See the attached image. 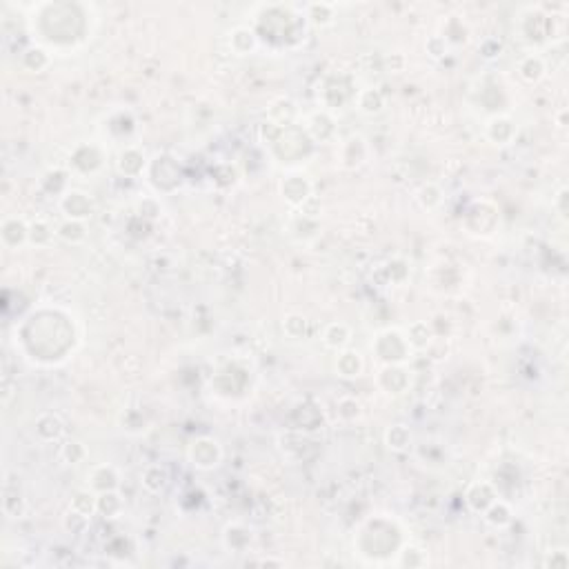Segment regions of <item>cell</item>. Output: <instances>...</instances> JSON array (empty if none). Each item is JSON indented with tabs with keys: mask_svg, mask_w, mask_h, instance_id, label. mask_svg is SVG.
<instances>
[{
	"mask_svg": "<svg viewBox=\"0 0 569 569\" xmlns=\"http://www.w3.org/2000/svg\"><path fill=\"white\" fill-rule=\"evenodd\" d=\"M140 482L149 494H161L169 485V471L163 465H149V467H145Z\"/></svg>",
	"mask_w": 569,
	"mask_h": 569,
	"instance_id": "7c38bea8",
	"label": "cell"
},
{
	"mask_svg": "<svg viewBox=\"0 0 569 569\" xmlns=\"http://www.w3.org/2000/svg\"><path fill=\"white\" fill-rule=\"evenodd\" d=\"M283 330L289 338H302L307 332V320L300 313H289V316L283 320Z\"/></svg>",
	"mask_w": 569,
	"mask_h": 569,
	"instance_id": "4dcf8cb0",
	"label": "cell"
},
{
	"mask_svg": "<svg viewBox=\"0 0 569 569\" xmlns=\"http://www.w3.org/2000/svg\"><path fill=\"white\" fill-rule=\"evenodd\" d=\"M356 103H358V109H360V112H362V114H369V116L378 114L380 109L385 107V98H383V94H380L378 89H371V87L362 89V91L358 94Z\"/></svg>",
	"mask_w": 569,
	"mask_h": 569,
	"instance_id": "603a6c76",
	"label": "cell"
},
{
	"mask_svg": "<svg viewBox=\"0 0 569 569\" xmlns=\"http://www.w3.org/2000/svg\"><path fill=\"white\" fill-rule=\"evenodd\" d=\"M380 378H390V385H383L385 394H403L407 390V371L401 367V365H387L383 371H380Z\"/></svg>",
	"mask_w": 569,
	"mask_h": 569,
	"instance_id": "e0dca14e",
	"label": "cell"
},
{
	"mask_svg": "<svg viewBox=\"0 0 569 569\" xmlns=\"http://www.w3.org/2000/svg\"><path fill=\"white\" fill-rule=\"evenodd\" d=\"M71 510L91 518L96 512H98V494H96L94 489H89V487L76 492L74 498H71Z\"/></svg>",
	"mask_w": 569,
	"mask_h": 569,
	"instance_id": "ac0fdd59",
	"label": "cell"
},
{
	"mask_svg": "<svg viewBox=\"0 0 569 569\" xmlns=\"http://www.w3.org/2000/svg\"><path fill=\"white\" fill-rule=\"evenodd\" d=\"M281 193H283V198L292 205V207H300L302 202H307L311 198V185H309L307 176L289 174L281 183Z\"/></svg>",
	"mask_w": 569,
	"mask_h": 569,
	"instance_id": "277c9868",
	"label": "cell"
},
{
	"mask_svg": "<svg viewBox=\"0 0 569 569\" xmlns=\"http://www.w3.org/2000/svg\"><path fill=\"white\" fill-rule=\"evenodd\" d=\"M63 431H65V422L60 420L58 414H52V411H47V414L38 416V420H36V434H38V438L45 443L58 441L60 436H63Z\"/></svg>",
	"mask_w": 569,
	"mask_h": 569,
	"instance_id": "30bf717a",
	"label": "cell"
},
{
	"mask_svg": "<svg viewBox=\"0 0 569 569\" xmlns=\"http://www.w3.org/2000/svg\"><path fill=\"white\" fill-rule=\"evenodd\" d=\"M22 65L29 71H43L50 67V54H47L43 47H29V50L22 54Z\"/></svg>",
	"mask_w": 569,
	"mask_h": 569,
	"instance_id": "484cf974",
	"label": "cell"
},
{
	"mask_svg": "<svg viewBox=\"0 0 569 569\" xmlns=\"http://www.w3.org/2000/svg\"><path fill=\"white\" fill-rule=\"evenodd\" d=\"M5 247H20L29 240V223H25L18 216H9L3 221V229H0Z\"/></svg>",
	"mask_w": 569,
	"mask_h": 569,
	"instance_id": "8992f818",
	"label": "cell"
},
{
	"mask_svg": "<svg viewBox=\"0 0 569 569\" xmlns=\"http://www.w3.org/2000/svg\"><path fill=\"white\" fill-rule=\"evenodd\" d=\"M443 200V191L436 187V185H422L420 191H418V202L422 205L425 209H436Z\"/></svg>",
	"mask_w": 569,
	"mask_h": 569,
	"instance_id": "f546056e",
	"label": "cell"
},
{
	"mask_svg": "<svg viewBox=\"0 0 569 569\" xmlns=\"http://www.w3.org/2000/svg\"><path fill=\"white\" fill-rule=\"evenodd\" d=\"M547 565L559 567V569H567V565H569L567 552H554V554H552V559L547 561Z\"/></svg>",
	"mask_w": 569,
	"mask_h": 569,
	"instance_id": "836d02e7",
	"label": "cell"
},
{
	"mask_svg": "<svg viewBox=\"0 0 569 569\" xmlns=\"http://www.w3.org/2000/svg\"><path fill=\"white\" fill-rule=\"evenodd\" d=\"M565 198H567V189H561L559 198H556V205H559V212H561V216H565V214H567V207H565Z\"/></svg>",
	"mask_w": 569,
	"mask_h": 569,
	"instance_id": "e575fe53",
	"label": "cell"
},
{
	"mask_svg": "<svg viewBox=\"0 0 569 569\" xmlns=\"http://www.w3.org/2000/svg\"><path fill=\"white\" fill-rule=\"evenodd\" d=\"M365 369V360L356 349H341L336 356V371L341 378H358Z\"/></svg>",
	"mask_w": 569,
	"mask_h": 569,
	"instance_id": "52a82bcc",
	"label": "cell"
},
{
	"mask_svg": "<svg viewBox=\"0 0 569 569\" xmlns=\"http://www.w3.org/2000/svg\"><path fill=\"white\" fill-rule=\"evenodd\" d=\"M60 209H63V214L67 218H74V221H87V218L94 214V200L89 193H84L80 189H71L60 198Z\"/></svg>",
	"mask_w": 569,
	"mask_h": 569,
	"instance_id": "3957f363",
	"label": "cell"
},
{
	"mask_svg": "<svg viewBox=\"0 0 569 569\" xmlns=\"http://www.w3.org/2000/svg\"><path fill=\"white\" fill-rule=\"evenodd\" d=\"M187 458L196 469H214L223 461V447L216 438L200 436V438H196L189 445Z\"/></svg>",
	"mask_w": 569,
	"mask_h": 569,
	"instance_id": "7a4b0ae2",
	"label": "cell"
},
{
	"mask_svg": "<svg viewBox=\"0 0 569 569\" xmlns=\"http://www.w3.org/2000/svg\"><path fill=\"white\" fill-rule=\"evenodd\" d=\"M482 516H485V520L489 525H494V527H507L512 523V518H514V514H512V507L507 505V503H503V501H494L485 512H482Z\"/></svg>",
	"mask_w": 569,
	"mask_h": 569,
	"instance_id": "44dd1931",
	"label": "cell"
},
{
	"mask_svg": "<svg viewBox=\"0 0 569 569\" xmlns=\"http://www.w3.org/2000/svg\"><path fill=\"white\" fill-rule=\"evenodd\" d=\"M145 167V154L136 147H127L118 156V172L125 176H138Z\"/></svg>",
	"mask_w": 569,
	"mask_h": 569,
	"instance_id": "5bb4252c",
	"label": "cell"
},
{
	"mask_svg": "<svg viewBox=\"0 0 569 569\" xmlns=\"http://www.w3.org/2000/svg\"><path fill=\"white\" fill-rule=\"evenodd\" d=\"M367 145L362 138H352V140H347L345 142V147H343V165L349 167V169H354V167H360L362 163H365L367 158Z\"/></svg>",
	"mask_w": 569,
	"mask_h": 569,
	"instance_id": "d6986e66",
	"label": "cell"
},
{
	"mask_svg": "<svg viewBox=\"0 0 569 569\" xmlns=\"http://www.w3.org/2000/svg\"><path fill=\"white\" fill-rule=\"evenodd\" d=\"M485 134L496 145H507V142H512L514 136H516V125H514V120L507 118V116H494V118L487 120Z\"/></svg>",
	"mask_w": 569,
	"mask_h": 569,
	"instance_id": "ba28073f",
	"label": "cell"
},
{
	"mask_svg": "<svg viewBox=\"0 0 569 569\" xmlns=\"http://www.w3.org/2000/svg\"><path fill=\"white\" fill-rule=\"evenodd\" d=\"M518 74L525 82H538L545 76V63L540 56H525L518 63Z\"/></svg>",
	"mask_w": 569,
	"mask_h": 569,
	"instance_id": "7402d4cb",
	"label": "cell"
},
{
	"mask_svg": "<svg viewBox=\"0 0 569 569\" xmlns=\"http://www.w3.org/2000/svg\"><path fill=\"white\" fill-rule=\"evenodd\" d=\"M118 471L116 467L112 465H96L89 469L87 474V487L94 489L96 494H103V492H112L118 487Z\"/></svg>",
	"mask_w": 569,
	"mask_h": 569,
	"instance_id": "5b68a950",
	"label": "cell"
},
{
	"mask_svg": "<svg viewBox=\"0 0 569 569\" xmlns=\"http://www.w3.org/2000/svg\"><path fill=\"white\" fill-rule=\"evenodd\" d=\"M307 18L313 22V25L325 27L334 20V5L327 3H311L307 5Z\"/></svg>",
	"mask_w": 569,
	"mask_h": 569,
	"instance_id": "4316f807",
	"label": "cell"
},
{
	"mask_svg": "<svg viewBox=\"0 0 569 569\" xmlns=\"http://www.w3.org/2000/svg\"><path fill=\"white\" fill-rule=\"evenodd\" d=\"M336 411H338V416H341L343 420H356L360 416V411H362V405L356 401V398L345 396V398H341V401H338Z\"/></svg>",
	"mask_w": 569,
	"mask_h": 569,
	"instance_id": "1f68e13d",
	"label": "cell"
},
{
	"mask_svg": "<svg viewBox=\"0 0 569 569\" xmlns=\"http://www.w3.org/2000/svg\"><path fill=\"white\" fill-rule=\"evenodd\" d=\"M89 525V518L87 516H82V514H78V512H74V510H69V514H67V518H65V527L67 529H71V531H80V529H84Z\"/></svg>",
	"mask_w": 569,
	"mask_h": 569,
	"instance_id": "d6a6232c",
	"label": "cell"
},
{
	"mask_svg": "<svg viewBox=\"0 0 569 569\" xmlns=\"http://www.w3.org/2000/svg\"><path fill=\"white\" fill-rule=\"evenodd\" d=\"M374 347H376V352L378 356L387 362V365H401V362H405L411 352L414 349L409 347L407 343V338L401 330H385L376 336V343H374Z\"/></svg>",
	"mask_w": 569,
	"mask_h": 569,
	"instance_id": "6da1fadb",
	"label": "cell"
},
{
	"mask_svg": "<svg viewBox=\"0 0 569 569\" xmlns=\"http://www.w3.org/2000/svg\"><path fill=\"white\" fill-rule=\"evenodd\" d=\"M229 45H232L234 54L247 56V54H251L258 47V38H256V34H253V29H249V27H236L232 31Z\"/></svg>",
	"mask_w": 569,
	"mask_h": 569,
	"instance_id": "9a60e30c",
	"label": "cell"
},
{
	"mask_svg": "<svg viewBox=\"0 0 569 569\" xmlns=\"http://www.w3.org/2000/svg\"><path fill=\"white\" fill-rule=\"evenodd\" d=\"M54 236V229L47 221H34L29 223V243L31 245H47Z\"/></svg>",
	"mask_w": 569,
	"mask_h": 569,
	"instance_id": "83f0119b",
	"label": "cell"
},
{
	"mask_svg": "<svg viewBox=\"0 0 569 569\" xmlns=\"http://www.w3.org/2000/svg\"><path fill=\"white\" fill-rule=\"evenodd\" d=\"M405 338H407L409 347L414 349V352H418V349H425V347L431 343V330H429V325H427V323L416 320V323H411V325L407 327Z\"/></svg>",
	"mask_w": 569,
	"mask_h": 569,
	"instance_id": "ffe728a7",
	"label": "cell"
},
{
	"mask_svg": "<svg viewBox=\"0 0 569 569\" xmlns=\"http://www.w3.org/2000/svg\"><path fill=\"white\" fill-rule=\"evenodd\" d=\"M60 458H63L65 463H82L84 458H87V450H84V445L78 443V441H69L63 445V450H60Z\"/></svg>",
	"mask_w": 569,
	"mask_h": 569,
	"instance_id": "f1b7e54d",
	"label": "cell"
},
{
	"mask_svg": "<svg viewBox=\"0 0 569 569\" xmlns=\"http://www.w3.org/2000/svg\"><path fill=\"white\" fill-rule=\"evenodd\" d=\"M465 501L469 505V510L471 512H476V514H482L487 510V507L496 501V494L492 489L489 482H474L469 489H467V496H465Z\"/></svg>",
	"mask_w": 569,
	"mask_h": 569,
	"instance_id": "9c48e42d",
	"label": "cell"
},
{
	"mask_svg": "<svg viewBox=\"0 0 569 569\" xmlns=\"http://www.w3.org/2000/svg\"><path fill=\"white\" fill-rule=\"evenodd\" d=\"M123 512V498L116 489L98 494V514L105 518H116Z\"/></svg>",
	"mask_w": 569,
	"mask_h": 569,
	"instance_id": "d4e9b609",
	"label": "cell"
},
{
	"mask_svg": "<svg viewBox=\"0 0 569 569\" xmlns=\"http://www.w3.org/2000/svg\"><path fill=\"white\" fill-rule=\"evenodd\" d=\"M307 131L311 134L313 140H330L336 131V125L330 114L325 112H318V114H311L309 120H307Z\"/></svg>",
	"mask_w": 569,
	"mask_h": 569,
	"instance_id": "4fadbf2b",
	"label": "cell"
},
{
	"mask_svg": "<svg viewBox=\"0 0 569 569\" xmlns=\"http://www.w3.org/2000/svg\"><path fill=\"white\" fill-rule=\"evenodd\" d=\"M385 443L394 452H405L411 443V431L405 425H392L385 431Z\"/></svg>",
	"mask_w": 569,
	"mask_h": 569,
	"instance_id": "cb8c5ba5",
	"label": "cell"
},
{
	"mask_svg": "<svg viewBox=\"0 0 569 569\" xmlns=\"http://www.w3.org/2000/svg\"><path fill=\"white\" fill-rule=\"evenodd\" d=\"M349 341H352V330H349L345 323H332L325 327V332H323L325 347L334 349V352H341V349H345L349 345Z\"/></svg>",
	"mask_w": 569,
	"mask_h": 569,
	"instance_id": "8fae6325",
	"label": "cell"
},
{
	"mask_svg": "<svg viewBox=\"0 0 569 569\" xmlns=\"http://www.w3.org/2000/svg\"><path fill=\"white\" fill-rule=\"evenodd\" d=\"M56 236L60 240H65V243L69 245H80L87 240V225H84V221H74V218H67V221L58 227V232Z\"/></svg>",
	"mask_w": 569,
	"mask_h": 569,
	"instance_id": "2e32d148",
	"label": "cell"
}]
</instances>
